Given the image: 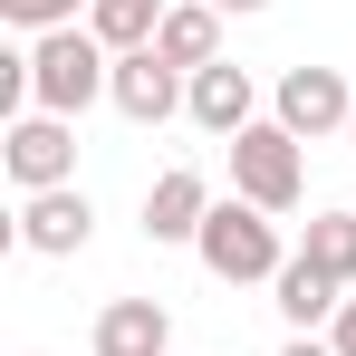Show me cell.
Here are the masks:
<instances>
[{
    "instance_id": "6da1fadb",
    "label": "cell",
    "mask_w": 356,
    "mask_h": 356,
    "mask_svg": "<svg viewBox=\"0 0 356 356\" xmlns=\"http://www.w3.org/2000/svg\"><path fill=\"white\" fill-rule=\"evenodd\" d=\"M19 58H29V106H39V116H67V125L87 116V106L106 97V77H116V49H106L87 19H77V29H49V39H29Z\"/></svg>"
},
{
    "instance_id": "7a4b0ae2",
    "label": "cell",
    "mask_w": 356,
    "mask_h": 356,
    "mask_svg": "<svg viewBox=\"0 0 356 356\" xmlns=\"http://www.w3.org/2000/svg\"><path fill=\"white\" fill-rule=\"evenodd\" d=\"M193 260L222 280V289H270L280 270H289V250H280V222L260 212V202H212V222H202V241H193Z\"/></svg>"
},
{
    "instance_id": "3957f363",
    "label": "cell",
    "mask_w": 356,
    "mask_h": 356,
    "mask_svg": "<svg viewBox=\"0 0 356 356\" xmlns=\"http://www.w3.org/2000/svg\"><path fill=\"white\" fill-rule=\"evenodd\" d=\"M232 193H241V202H260L270 222L308 202V154H298V135H289L280 116H260L250 135H232Z\"/></svg>"
},
{
    "instance_id": "277c9868",
    "label": "cell",
    "mask_w": 356,
    "mask_h": 356,
    "mask_svg": "<svg viewBox=\"0 0 356 356\" xmlns=\"http://www.w3.org/2000/svg\"><path fill=\"white\" fill-rule=\"evenodd\" d=\"M0 174L19 183V202L77 183V125H67V116H39V106L10 116V125H0Z\"/></svg>"
},
{
    "instance_id": "5b68a950",
    "label": "cell",
    "mask_w": 356,
    "mask_h": 356,
    "mask_svg": "<svg viewBox=\"0 0 356 356\" xmlns=\"http://www.w3.org/2000/svg\"><path fill=\"white\" fill-rule=\"evenodd\" d=\"M270 116L289 125L298 145H318V135H347V116H356V77H347V67H280V87H270Z\"/></svg>"
},
{
    "instance_id": "8992f818",
    "label": "cell",
    "mask_w": 356,
    "mask_h": 356,
    "mask_svg": "<svg viewBox=\"0 0 356 356\" xmlns=\"http://www.w3.org/2000/svg\"><path fill=\"white\" fill-rule=\"evenodd\" d=\"M10 232H19V250H39V260H77V250L97 241V202H87V183H58V193H29Z\"/></svg>"
},
{
    "instance_id": "52a82bcc",
    "label": "cell",
    "mask_w": 356,
    "mask_h": 356,
    "mask_svg": "<svg viewBox=\"0 0 356 356\" xmlns=\"http://www.w3.org/2000/svg\"><path fill=\"white\" fill-rule=\"evenodd\" d=\"M183 97H193V77H183V67H164L154 49H125L116 77H106V106H116L125 125H174Z\"/></svg>"
},
{
    "instance_id": "ba28073f",
    "label": "cell",
    "mask_w": 356,
    "mask_h": 356,
    "mask_svg": "<svg viewBox=\"0 0 356 356\" xmlns=\"http://www.w3.org/2000/svg\"><path fill=\"white\" fill-rule=\"evenodd\" d=\"M212 183L193 174V164H164V174L145 183V241H164V250H193L202 241V222H212Z\"/></svg>"
},
{
    "instance_id": "9c48e42d",
    "label": "cell",
    "mask_w": 356,
    "mask_h": 356,
    "mask_svg": "<svg viewBox=\"0 0 356 356\" xmlns=\"http://www.w3.org/2000/svg\"><path fill=\"white\" fill-rule=\"evenodd\" d=\"M183 116L202 125V135H222V145H232V135H250V125H260V77H250V67H202V77H193V97H183Z\"/></svg>"
},
{
    "instance_id": "30bf717a",
    "label": "cell",
    "mask_w": 356,
    "mask_h": 356,
    "mask_svg": "<svg viewBox=\"0 0 356 356\" xmlns=\"http://www.w3.org/2000/svg\"><path fill=\"white\" fill-rule=\"evenodd\" d=\"M97 356H174V308L164 298H106L97 327H87Z\"/></svg>"
},
{
    "instance_id": "8fae6325",
    "label": "cell",
    "mask_w": 356,
    "mask_h": 356,
    "mask_svg": "<svg viewBox=\"0 0 356 356\" xmlns=\"http://www.w3.org/2000/svg\"><path fill=\"white\" fill-rule=\"evenodd\" d=\"M154 58L183 67V77L222 67V10H212V0H174V10H164V29H154Z\"/></svg>"
},
{
    "instance_id": "7c38bea8",
    "label": "cell",
    "mask_w": 356,
    "mask_h": 356,
    "mask_svg": "<svg viewBox=\"0 0 356 356\" xmlns=\"http://www.w3.org/2000/svg\"><path fill=\"white\" fill-rule=\"evenodd\" d=\"M270 298H280V318H289V337H318V327H327V318L347 308V289H337L327 270H308L298 250H289V270L270 280Z\"/></svg>"
},
{
    "instance_id": "4fadbf2b",
    "label": "cell",
    "mask_w": 356,
    "mask_h": 356,
    "mask_svg": "<svg viewBox=\"0 0 356 356\" xmlns=\"http://www.w3.org/2000/svg\"><path fill=\"white\" fill-rule=\"evenodd\" d=\"M164 10H174V0H87V29H97V39L125 58V49H154Z\"/></svg>"
},
{
    "instance_id": "5bb4252c",
    "label": "cell",
    "mask_w": 356,
    "mask_h": 356,
    "mask_svg": "<svg viewBox=\"0 0 356 356\" xmlns=\"http://www.w3.org/2000/svg\"><path fill=\"white\" fill-rule=\"evenodd\" d=\"M298 260H308V270H327L337 289H356V212H318L308 241H298Z\"/></svg>"
},
{
    "instance_id": "9a60e30c",
    "label": "cell",
    "mask_w": 356,
    "mask_h": 356,
    "mask_svg": "<svg viewBox=\"0 0 356 356\" xmlns=\"http://www.w3.org/2000/svg\"><path fill=\"white\" fill-rule=\"evenodd\" d=\"M0 19L29 29V39H49V29H77L87 19V0H0Z\"/></svg>"
},
{
    "instance_id": "2e32d148",
    "label": "cell",
    "mask_w": 356,
    "mask_h": 356,
    "mask_svg": "<svg viewBox=\"0 0 356 356\" xmlns=\"http://www.w3.org/2000/svg\"><path fill=\"white\" fill-rule=\"evenodd\" d=\"M327 347H337V356H356V298L337 308V318H327Z\"/></svg>"
},
{
    "instance_id": "e0dca14e",
    "label": "cell",
    "mask_w": 356,
    "mask_h": 356,
    "mask_svg": "<svg viewBox=\"0 0 356 356\" xmlns=\"http://www.w3.org/2000/svg\"><path fill=\"white\" fill-rule=\"evenodd\" d=\"M280 356H337V347H327V337H289Z\"/></svg>"
},
{
    "instance_id": "ac0fdd59",
    "label": "cell",
    "mask_w": 356,
    "mask_h": 356,
    "mask_svg": "<svg viewBox=\"0 0 356 356\" xmlns=\"http://www.w3.org/2000/svg\"><path fill=\"white\" fill-rule=\"evenodd\" d=\"M212 10H222V19H250V10H270V0H212Z\"/></svg>"
},
{
    "instance_id": "d6986e66",
    "label": "cell",
    "mask_w": 356,
    "mask_h": 356,
    "mask_svg": "<svg viewBox=\"0 0 356 356\" xmlns=\"http://www.w3.org/2000/svg\"><path fill=\"white\" fill-rule=\"evenodd\" d=\"M347 145H356V116H347Z\"/></svg>"
},
{
    "instance_id": "ffe728a7",
    "label": "cell",
    "mask_w": 356,
    "mask_h": 356,
    "mask_svg": "<svg viewBox=\"0 0 356 356\" xmlns=\"http://www.w3.org/2000/svg\"><path fill=\"white\" fill-rule=\"evenodd\" d=\"M29 356H39V347H29Z\"/></svg>"
}]
</instances>
